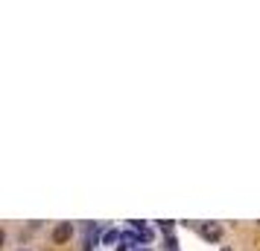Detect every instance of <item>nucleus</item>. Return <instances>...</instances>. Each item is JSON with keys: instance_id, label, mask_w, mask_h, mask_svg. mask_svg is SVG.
I'll use <instances>...</instances> for the list:
<instances>
[{"instance_id": "obj_1", "label": "nucleus", "mask_w": 260, "mask_h": 251, "mask_svg": "<svg viewBox=\"0 0 260 251\" xmlns=\"http://www.w3.org/2000/svg\"><path fill=\"white\" fill-rule=\"evenodd\" d=\"M199 234H202V239H208V242H219V239H222V228L216 225V222H205V225H199Z\"/></svg>"}, {"instance_id": "obj_2", "label": "nucleus", "mask_w": 260, "mask_h": 251, "mask_svg": "<svg viewBox=\"0 0 260 251\" xmlns=\"http://www.w3.org/2000/svg\"><path fill=\"white\" fill-rule=\"evenodd\" d=\"M73 237V222H59V225L53 228V242L61 245V242H68Z\"/></svg>"}, {"instance_id": "obj_3", "label": "nucleus", "mask_w": 260, "mask_h": 251, "mask_svg": "<svg viewBox=\"0 0 260 251\" xmlns=\"http://www.w3.org/2000/svg\"><path fill=\"white\" fill-rule=\"evenodd\" d=\"M114 242H123V234H120L117 228H111V231L103 234V245H114ZM114 248H117V245H114Z\"/></svg>"}, {"instance_id": "obj_4", "label": "nucleus", "mask_w": 260, "mask_h": 251, "mask_svg": "<svg viewBox=\"0 0 260 251\" xmlns=\"http://www.w3.org/2000/svg\"><path fill=\"white\" fill-rule=\"evenodd\" d=\"M158 228H161L164 234H170V231H173V222H158Z\"/></svg>"}, {"instance_id": "obj_5", "label": "nucleus", "mask_w": 260, "mask_h": 251, "mask_svg": "<svg viewBox=\"0 0 260 251\" xmlns=\"http://www.w3.org/2000/svg\"><path fill=\"white\" fill-rule=\"evenodd\" d=\"M135 251H149V245H143V248H135Z\"/></svg>"}, {"instance_id": "obj_6", "label": "nucleus", "mask_w": 260, "mask_h": 251, "mask_svg": "<svg viewBox=\"0 0 260 251\" xmlns=\"http://www.w3.org/2000/svg\"><path fill=\"white\" fill-rule=\"evenodd\" d=\"M219 251H234V248H228V245H225V248H219Z\"/></svg>"}, {"instance_id": "obj_7", "label": "nucleus", "mask_w": 260, "mask_h": 251, "mask_svg": "<svg viewBox=\"0 0 260 251\" xmlns=\"http://www.w3.org/2000/svg\"><path fill=\"white\" fill-rule=\"evenodd\" d=\"M18 251H29V248H18Z\"/></svg>"}]
</instances>
